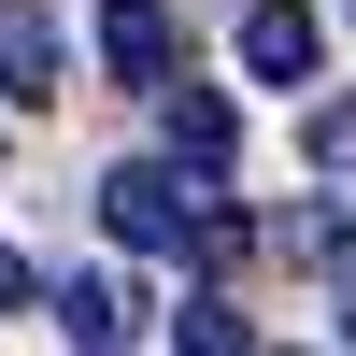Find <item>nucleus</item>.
<instances>
[{"label": "nucleus", "instance_id": "obj_5", "mask_svg": "<svg viewBox=\"0 0 356 356\" xmlns=\"http://www.w3.org/2000/svg\"><path fill=\"white\" fill-rule=\"evenodd\" d=\"M0 100H57V29L29 0H0Z\"/></svg>", "mask_w": 356, "mask_h": 356}, {"label": "nucleus", "instance_id": "obj_6", "mask_svg": "<svg viewBox=\"0 0 356 356\" xmlns=\"http://www.w3.org/2000/svg\"><path fill=\"white\" fill-rule=\"evenodd\" d=\"M57 328L100 356V342H129V328H143V300H129V285H57Z\"/></svg>", "mask_w": 356, "mask_h": 356}, {"label": "nucleus", "instance_id": "obj_4", "mask_svg": "<svg viewBox=\"0 0 356 356\" xmlns=\"http://www.w3.org/2000/svg\"><path fill=\"white\" fill-rule=\"evenodd\" d=\"M171 57H186V43H171V0H100V72L114 86H157Z\"/></svg>", "mask_w": 356, "mask_h": 356}, {"label": "nucleus", "instance_id": "obj_3", "mask_svg": "<svg viewBox=\"0 0 356 356\" xmlns=\"http://www.w3.org/2000/svg\"><path fill=\"white\" fill-rule=\"evenodd\" d=\"M157 129H171L186 171H228V157H243V114H228L214 86H186V72H157Z\"/></svg>", "mask_w": 356, "mask_h": 356}, {"label": "nucleus", "instance_id": "obj_2", "mask_svg": "<svg viewBox=\"0 0 356 356\" xmlns=\"http://www.w3.org/2000/svg\"><path fill=\"white\" fill-rule=\"evenodd\" d=\"M314 57H328L314 0H243V72L257 86H314Z\"/></svg>", "mask_w": 356, "mask_h": 356}, {"label": "nucleus", "instance_id": "obj_9", "mask_svg": "<svg viewBox=\"0 0 356 356\" xmlns=\"http://www.w3.org/2000/svg\"><path fill=\"white\" fill-rule=\"evenodd\" d=\"M29 300H43V271H29L15 243H0V314H29Z\"/></svg>", "mask_w": 356, "mask_h": 356}, {"label": "nucleus", "instance_id": "obj_8", "mask_svg": "<svg viewBox=\"0 0 356 356\" xmlns=\"http://www.w3.org/2000/svg\"><path fill=\"white\" fill-rule=\"evenodd\" d=\"M314 171H356V100H328V114H314Z\"/></svg>", "mask_w": 356, "mask_h": 356}, {"label": "nucleus", "instance_id": "obj_7", "mask_svg": "<svg viewBox=\"0 0 356 356\" xmlns=\"http://www.w3.org/2000/svg\"><path fill=\"white\" fill-rule=\"evenodd\" d=\"M171 342H200V356H228V342H243V314H228V300H186V314H171Z\"/></svg>", "mask_w": 356, "mask_h": 356}, {"label": "nucleus", "instance_id": "obj_1", "mask_svg": "<svg viewBox=\"0 0 356 356\" xmlns=\"http://www.w3.org/2000/svg\"><path fill=\"white\" fill-rule=\"evenodd\" d=\"M100 228L129 257H200V271L243 257V228L214 214V171H186V157H114L100 171Z\"/></svg>", "mask_w": 356, "mask_h": 356}]
</instances>
